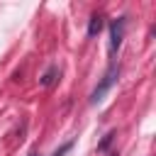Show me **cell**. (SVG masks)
<instances>
[{"instance_id": "cell-1", "label": "cell", "mask_w": 156, "mask_h": 156, "mask_svg": "<svg viewBox=\"0 0 156 156\" xmlns=\"http://www.w3.org/2000/svg\"><path fill=\"white\" fill-rule=\"evenodd\" d=\"M117 78H119V63H112V66L105 71V76L100 78V83L95 85V90L90 93V105H98V102L110 93V88L117 83Z\"/></svg>"}, {"instance_id": "cell-8", "label": "cell", "mask_w": 156, "mask_h": 156, "mask_svg": "<svg viewBox=\"0 0 156 156\" xmlns=\"http://www.w3.org/2000/svg\"><path fill=\"white\" fill-rule=\"evenodd\" d=\"M29 156H39V154H29Z\"/></svg>"}, {"instance_id": "cell-5", "label": "cell", "mask_w": 156, "mask_h": 156, "mask_svg": "<svg viewBox=\"0 0 156 156\" xmlns=\"http://www.w3.org/2000/svg\"><path fill=\"white\" fill-rule=\"evenodd\" d=\"M112 139H115V132H107V134L102 136V141L98 144V151H107V146L112 144Z\"/></svg>"}, {"instance_id": "cell-2", "label": "cell", "mask_w": 156, "mask_h": 156, "mask_svg": "<svg viewBox=\"0 0 156 156\" xmlns=\"http://www.w3.org/2000/svg\"><path fill=\"white\" fill-rule=\"evenodd\" d=\"M124 22L127 17H117L112 24H110V54H115L122 44V37H124Z\"/></svg>"}, {"instance_id": "cell-7", "label": "cell", "mask_w": 156, "mask_h": 156, "mask_svg": "<svg viewBox=\"0 0 156 156\" xmlns=\"http://www.w3.org/2000/svg\"><path fill=\"white\" fill-rule=\"evenodd\" d=\"M110 156H117V151H110Z\"/></svg>"}, {"instance_id": "cell-4", "label": "cell", "mask_w": 156, "mask_h": 156, "mask_svg": "<svg viewBox=\"0 0 156 156\" xmlns=\"http://www.w3.org/2000/svg\"><path fill=\"white\" fill-rule=\"evenodd\" d=\"M56 80H58V66H49V68H46V73L41 76V80H39V83H41L44 88H51Z\"/></svg>"}, {"instance_id": "cell-6", "label": "cell", "mask_w": 156, "mask_h": 156, "mask_svg": "<svg viewBox=\"0 0 156 156\" xmlns=\"http://www.w3.org/2000/svg\"><path fill=\"white\" fill-rule=\"evenodd\" d=\"M68 149H71V141H66V144H63L61 149H56L51 156H66V154H68Z\"/></svg>"}, {"instance_id": "cell-3", "label": "cell", "mask_w": 156, "mask_h": 156, "mask_svg": "<svg viewBox=\"0 0 156 156\" xmlns=\"http://www.w3.org/2000/svg\"><path fill=\"white\" fill-rule=\"evenodd\" d=\"M102 27H105V20H102V15H93V17L88 20V37H98Z\"/></svg>"}]
</instances>
